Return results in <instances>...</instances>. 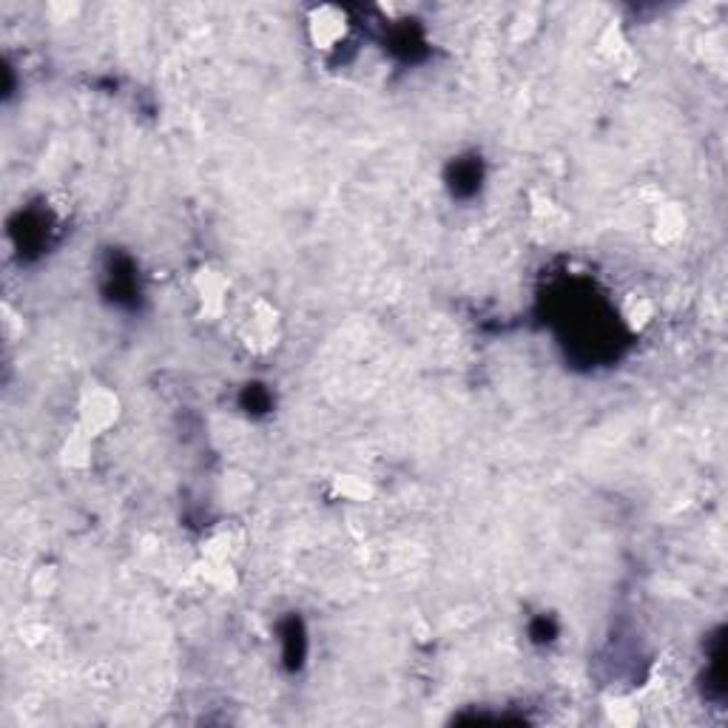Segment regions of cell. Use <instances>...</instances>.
Returning <instances> with one entry per match:
<instances>
[{"label":"cell","mask_w":728,"mask_h":728,"mask_svg":"<svg viewBox=\"0 0 728 728\" xmlns=\"http://www.w3.org/2000/svg\"><path fill=\"white\" fill-rule=\"evenodd\" d=\"M83 415H86V424H88L92 433H97V429H106L114 421V415H117V401L109 393L97 390V393H92V398L86 401Z\"/></svg>","instance_id":"cell-1"},{"label":"cell","mask_w":728,"mask_h":728,"mask_svg":"<svg viewBox=\"0 0 728 728\" xmlns=\"http://www.w3.org/2000/svg\"><path fill=\"white\" fill-rule=\"evenodd\" d=\"M341 35H345V14L331 9V6L319 9L314 18V37L319 46H331V43H336Z\"/></svg>","instance_id":"cell-2"}]
</instances>
